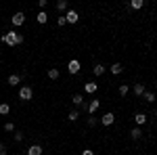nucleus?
<instances>
[{
    "instance_id": "nucleus-1",
    "label": "nucleus",
    "mask_w": 157,
    "mask_h": 155,
    "mask_svg": "<svg viewBox=\"0 0 157 155\" xmlns=\"http://www.w3.org/2000/svg\"><path fill=\"white\" fill-rule=\"evenodd\" d=\"M0 40H2L4 44H9V46H17V44H21V42H23V34H19V32L11 29V32H6V34H2Z\"/></svg>"
},
{
    "instance_id": "nucleus-2",
    "label": "nucleus",
    "mask_w": 157,
    "mask_h": 155,
    "mask_svg": "<svg viewBox=\"0 0 157 155\" xmlns=\"http://www.w3.org/2000/svg\"><path fill=\"white\" fill-rule=\"evenodd\" d=\"M19 99H21V101H32V99H34V88L27 86V84L21 86V88H19Z\"/></svg>"
},
{
    "instance_id": "nucleus-3",
    "label": "nucleus",
    "mask_w": 157,
    "mask_h": 155,
    "mask_svg": "<svg viewBox=\"0 0 157 155\" xmlns=\"http://www.w3.org/2000/svg\"><path fill=\"white\" fill-rule=\"evenodd\" d=\"M11 23L15 25V27H21V25L25 23V13H15L11 17Z\"/></svg>"
},
{
    "instance_id": "nucleus-4",
    "label": "nucleus",
    "mask_w": 157,
    "mask_h": 155,
    "mask_svg": "<svg viewBox=\"0 0 157 155\" xmlns=\"http://www.w3.org/2000/svg\"><path fill=\"white\" fill-rule=\"evenodd\" d=\"M80 69H82V65H80V61H78V59H71L69 63H67V72L71 73V76H75Z\"/></svg>"
},
{
    "instance_id": "nucleus-5",
    "label": "nucleus",
    "mask_w": 157,
    "mask_h": 155,
    "mask_svg": "<svg viewBox=\"0 0 157 155\" xmlns=\"http://www.w3.org/2000/svg\"><path fill=\"white\" fill-rule=\"evenodd\" d=\"M113 122H115V113H111V111H107V113L101 118V124H103V126H111Z\"/></svg>"
},
{
    "instance_id": "nucleus-6",
    "label": "nucleus",
    "mask_w": 157,
    "mask_h": 155,
    "mask_svg": "<svg viewBox=\"0 0 157 155\" xmlns=\"http://www.w3.org/2000/svg\"><path fill=\"white\" fill-rule=\"evenodd\" d=\"M65 19H67V23H78L80 21V15L71 9H67V15H65Z\"/></svg>"
},
{
    "instance_id": "nucleus-7",
    "label": "nucleus",
    "mask_w": 157,
    "mask_h": 155,
    "mask_svg": "<svg viewBox=\"0 0 157 155\" xmlns=\"http://www.w3.org/2000/svg\"><path fill=\"white\" fill-rule=\"evenodd\" d=\"M98 90V84L97 82H86L84 84V92H88V95H94Z\"/></svg>"
},
{
    "instance_id": "nucleus-8",
    "label": "nucleus",
    "mask_w": 157,
    "mask_h": 155,
    "mask_svg": "<svg viewBox=\"0 0 157 155\" xmlns=\"http://www.w3.org/2000/svg\"><path fill=\"white\" fill-rule=\"evenodd\" d=\"M101 107V101H98V99H92V101H90V103H88V113H90V115H92V113H94V111H97V109Z\"/></svg>"
},
{
    "instance_id": "nucleus-9",
    "label": "nucleus",
    "mask_w": 157,
    "mask_h": 155,
    "mask_svg": "<svg viewBox=\"0 0 157 155\" xmlns=\"http://www.w3.org/2000/svg\"><path fill=\"white\" fill-rule=\"evenodd\" d=\"M147 119H149V118H147V113H136V115H134V124L140 128L143 124H147Z\"/></svg>"
},
{
    "instance_id": "nucleus-10",
    "label": "nucleus",
    "mask_w": 157,
    "mask_h": 155,
    "mask_svg": "<svg viewBox=\"0 0 157 155\" xmlns=\"http://www.w3.org/2000/svg\"><path fill=\"white\" fill-rule=\"evenodd\" d=\"M105 72H107V65H103V63H97V65H94V69H92L94 76H103Z\"/></svg>"
},
{
    "instance_id": "nucleus-11",
    "label": "nucleus",
    "mask_w": 157,
    "mask_h": 155,
    "mask_svg": "<svg viewBox=\"0 0 157 155\" xmlns=\"http://www.w3.org/2000/svg\"><path fill=\"white\" fill-rule=\"evenodd\" d=\"M42 151H44V149H42L40 145H32V147L27 149V155H42Z\"/></svg>"
},
{
    "instance_id": "nucleus-12",
    "label": "nucleus",
    "mask_w": 157,
    "mask_h": 155,
    "mask_svg": "<svg viewBox=\"0 0 157 155\" xmlns=\"http://www.w3.org/2000/svg\"><path fill=\"white\" fill-rule=\"evenodd\" d=\"M36 21H38L40 25L46 23V21H48V15H46V11H40V13H38V15H36Z\"/></svg>"
},
{
    "instance_id": "nucleus-13",
    "label": "nucleus",
    "mask_w": 157,
    "mask_h": 155,
    "mask_svg": "<svg viewBox=\"0 0 157 155\" xmlns=\"http://www.w3.org/2000/svg\"><path fill=\"white\" fill-rule=\"evenodd\" d=\"M109 72L113 73V76H120V73L124 72V67H121L120 63H113V65H109Z\"/></svg>"
},
{
    "instance_id": "nucleus-14",
    "label": "nucleus",
    "mask_w": 157,
    "mask_h": 155,
    "mask_svg": "<svg viewBox=\"0 0 157 155\" xmlns=\"http://www.w3.org/2000/svg\"><path fill=\"white\" fill-rule=\"evenodd\" d=\"M71 103L75 105V107H82V105H84V96H82V95H73L71 96Z\"/></svg>"
},
{
    "instance_id": "nucleus-15",
    "label": "nucleus",
    "mask_w": 157,
    "mask_h": 155,
    "mask_svg": "<svg viewBox=\"0 0 157 155\" xmlns=\"http://www.w3.org/2000/svg\"><path fill=\"white\" fill-rule=\"evenodd\" d=\"M147 90H145V84H134V95L136 96H143Z\"/></svg>"
},
{
    "instance_id": "nucleus-16",
    "label": "nucleus",
    "mask_w": 157,
    "mask_h": 155,
    "mask_svg": "<svg viewBox=\"0 0 157 155\" xmlns=\"http://www.w3.org/2000/svg\"><path fill=\"white\" fill-rule=\"evenodd\" d=\"M48 78H50V80H59V78H61V72L57 69V67H50V69H48Z\"/></svg>"
},
{
    "instance_id": "nucleus-17",
    "label": "nucleus",
    "mask_w": 157,
    "mask_h": 155,
    "mask_svg": "<svg viewBox=\"0 0 157 155\" xmlns=\"http://www.w3.org/2000/svg\"><path fill=\"white\" fill-rule=\"evenodd\" d=\"M143 6H145L143 0H132V2H130V9H134V11H140Z\"/></svg>"
},
{
    "instance_id": "nucleus-18",
    "label": "nucleus",
    "mask_w": 157,
    "mask_h": 155,
    "mask_svg": "<svg viewBox=\"0 0 157 155\" xmlns=\"http://www.w3.org/2000/svg\"><path fill=\"white\" fill-rule=\"evenodd\" d=\"M11 113V105L9 103H0V115H9Z\"/></svg>"
},
{
    "instance_id": "nucleus-19",
    "label": "nucleus",
    "mask_w": 157,
    "mask_h": 155,
    "mask_svg": "<svg viewBox=\"0 0 157 155\" xmlns=\"http://www.w3.org/2000/svg\"><path fill=\"white\" fill-rule=\"evenodd\" d=\"M9 84H11V86L21 84V76H15V73H13V76H9Z\"/></svg>"
},
{
    "instance_id": "nucleus-20",
    "label": "nucleus",
    "mask_w": 157,
    "mask_h": 155,
    "mask_svg": "<svg viewBox=\"0 0 157 155\" xmlns=\"http://www.w3.org/2000/svg\"><path fill=\"white\" fill-rule=\"evenodd\" d=\"M78 118H80V111H78V109H71V111H69V115H67L69 122H75Z\"/></svg>"
},
{
    "instance_id": "nucleus-21",
    "label": "nucleus",
    "mask_w": 157,
    "mask_h": 155,
    "mask_svg": "<svg viewBox=\"0 0 157 155\" xmlns=\"http://www.w3.org/2000/svg\"><path fill=\"white\" fill-rule=\"evenodd\" d=\"M130 134H132V138L136 141V138H140V136H143V130L136 126V128H132V132H130Z\"/></svg>"
},
{
    "instance_id": "nucleus-22",
    "label": "nucleus",
    "mask_w": 157,
    "mask_h": 155,
    "mask_svg": "<svg viewBox=\"0 0 157 155\" xmlns=\"http://www.w3.org/2000/svg\"><path fill=\"white\" fill-rule=\"evenodd\" d=\"M128 92H130V86H128V84H121V86H120V95L126 96Z\"/></svg>"
},
{
    "instance_id": "nucleus-23",
    "label": "nucleus",
    "mask_w": 157,
    "mask_h": 155,
    "mask_svg": "<svg viewBox=\"0 0 157 155\" xmlns=\"http://www.w3.org/2000/svg\"><path fill=\"white\" fill-rule=\"evenodd\" d=\"M143 99H145L147 103H153V101H155V95H153V92H145V95H143Z\"/></svg>"
},
{
    "instance_id": "nucleus-24",
    "label": "nucleus",
    "mask_w": 157,
    "mask_h": 155,
    "mask_svg": "<svg viewBox=\"0 0 157 155\" xmlns=\"http://www.w3.org/2000/svg\"><path fill=\"white\" fill-rule=\"evenodd\" d=\"M57 9L59 11H67V0H59L57 2Z\"/></svg>"
},
{
    "instance_id": "nucleus-25",
    "label": "nucleus",
    "mask_w": 157,
    "mask_h": 155,
    "mask_svg": "<svg viewBox=\"0 0 157 155\" xmlns=\"http://www.w3.org/2000/svg\"><path fill=\"white\" fill-rule=\"evenodd\" d=\"M13 136H15V143H21V141H23V136H25V134H23V132H19V130H17L15 134H13Z\"/></svg>"
},
{
    "instance_id": "nucleus-26",
    "label": "nucleus",
    "mask_w": 157,
    "mask_h": 155,
    "mask_svg": "<svg viewBox=\"0 0 157 155\" xmlns=\"http://www.w3.org/2000/svg\"><path fill=\"white\" fill-rule=\"evenodd\" d=\"M4 130L6 132H15V124H13V122H6V124H4Z\"/></svg>"
},
{
    "instance_id": "nucleus-27",
    "label": "nucleus",
    "mask_w": 157,
    "mask_h": 155,
    "mask_svg": "<svg viewBox=\"0 0 157 155\" xmlns=\"http://www.w3.org/2000/svg\"><path fill=\"white\" fill-rule=\"evenodd\" d=\"M98 124V119L94 118V115H90V118H88V126H97Z\"/></svg>"
},
{
    "instance_id": "nucleus-28",
    "label": "nucleus",
    "mask_w": 157,
    "mask_h": 155,
    "mask_svg": "<svg viewBox=\"0 0 157 155\" xmlns=\"http://www.w3.org/2000/svg\"><path fill=\"white\" fill-rule=\"evenodd\" d=\"M38 6H40V11H44V9L48 6V0H40V2H38Z\"/></svg>"
},
{
    "instance_id": "nucleus-29",
    "label": "nucleus",
    "mask_w": 157,
    "mask_h": 155,
    "mask_svg": "<svg viewBox=\"0 0 157 155\" xmlns=\"http://www.w3.org/2000/svg\"><path fill=\"white\" fill-rule=\"evenodd\" d=\"M57 25H61V27H63V25H67V19H65V15H63V17H59V19H57Z\"/></svg>"
},
{
    "instance_id": "nucleus-30",
    "label": "nucleus",
    "mask_w": 157,
    "mask_h": 155,
    "mask_svg": "<svg viewBox=\"0 0 157 155\" xmlns=\"http://www.w3.org/2000/svg\"><path fill=\"white\" fill-rule=\"evenodd\" d=\"M82 155H94V151H90V149H84V151H82Z\"/></svg>"
},
{
    "instance_id": "nucleus-31",
    "label": "nucleus",
    "mask_w": 157,
    "mask_h": 155,
    "mask_svg": "<svg viewBox=\"0 0 157 155\" xmlns=\"http://www.w3.org/2000/svg\"><path fill=\"white\" fill-rule=\"evenodd\" d=\"M4 151H6V149H4V145H0V155H6Z\"/></svg>"
}]
</instances>
